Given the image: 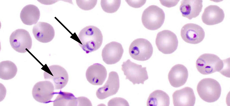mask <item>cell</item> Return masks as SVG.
Instances as JSON below:
<instances>
[{
    "instance_id": "1",
    "label": "cell",
    "mask_w": 230,
    "mask_h": 106,
    "mask_svg": "<svg viewBox=\"0 0 230 106\" xmlns=\"http://www.w3.org/2000/svg\"><path fill=\"white\" fill-rule=\"evenodd\" d=\"M78 37L79 44L86 53L96 51L101 46L103 41V35L97 27L87 26L81 30Z\"/></svg>"
},
{
    "instance_id": "2",
    "label": "cell",
    "mask_w": 230,
    "mask_h": 106,
    "mask_svg": "<svg viewBox=\"0 0 230 106\" xmlns=\"http://www.w3.org/2000/svg\"><path fill=\"white\" fill-rule=\"evenodd\" d=\"M197 90L202 99L208 103L217 101L220 96L221 91L219 82L211 78H206L200 80L198 84Z\"/></svg>"
},
{
    "instance_id": "3",
    "label": "cell",
    "mask_w": 230,
    "mask_h": 106,
    "mask_svg": "<svg viewBox=\"0 0 230 106\" xmlns=\"http://www.w3.org/2000/svg\"><path fill=\"white\" fill-rule=\"evenodd\" d=\"M225 60H222L216 55L205 53L200 56L197 59L196 66L200 73L207 75L216 72L221 73Z\"/></svg>"
},
{
    "instance_id": "4",
    "label": "cell",
    "mask_w": 230,
    "mask_h": 106,
    "mask_svg": "<svg viewBox=\"0 0 230 106\" xmlns=\"http://www.w3.org/2000/svg\"><path fill=\"white\" fill-rule=\"evenodd\" d=\"M165 18V14L162 9L156 5H151L143 11L141 21L145 28L154 30L158 29L162 26Z\"/></svg>"
},
{
    "instance_id": "5",
    "label": "cell",
    "mask_w": 230,
    "mask_h": 106,
    "mask_svg": "<svg viewBox=\"0 0 230 106\" xmlns=\"http://www.w3.org/2000/svg\"><path fill=\"white\" fill-rule=\"evenodd\" d=\"M122 66L126 79L129 80L134 85L143 84L148 79L146 67H142V65L132 62L130 59L123 62Z\"/></svg>"
},
{
    "instance_id": "6",
    "label": "cell",
    "mask_w": 230,
    "mask_h": 106,
    "mask_svg": "<svg viewBox=\"0 0 230 106\" xmlns=\"http://www.w3.org/2000/svg\"><path fill=\"white\" fill-rule=\"evenodd\" d=\"M153 48L151 43L144 38H138L133 41L129 49L131 57L135 60L145 61L151 56Z\"/></svg>"
},
{
    "instance_id": "7",
    "label": "cell",
    "mask_w": 230,
    "mask_h": 106,
    "mask_svg": "<svg viewBox=\"0 0 230 106\" xmlns=\"http://www.w3.org/2000/svg\"><path fill=\"white\" fill-rule=\"evenodd\" d=\"M155 43L158 50L163 54H172L177 49L178 41L176 35L172 31L164 30L157 34Z\"/></svg>"
},
{
    "instance_id": "8",
    "label": "cell",
    "mask_w": 230,
    "mask_h": 106,
    "mask_svg": "<svg viewBox=\"0 0 230 106\" xmlns=\"http://www.w3.org/2000/svg\"><path fill=\"white\" fill-rule=\"evenodd\" d=\"M44 79L53 83L55 89H61L67 84L69 80L68 73L63 67L57 65L48 66L44 73Z\"/></svg>"
},
{
    "instance_id": "9",
    "label": "cell",
    "mask_w": 230,
    "mask_h": 106,
    "mask_svg": "<svg viewBox=\"0 0 230 106\" xmlns=\"http://www.w3.org/2000/svg\"><path fill=\"white\" fill-rule=\"evenodd\" d=\"M12 47L20 53H24L31 48L32 41L28 32L24 29H18L13 31L9 37Z\"/></svg>"
},
{
    "instance_id": "10",
    "label": "cell",
    "mask_w": 230,
    "mask_h": 106,
    "mask_svg": "<svg viewBox=\"0 0 230 106\" xmlns=\"http://www.w3.org/2000/svg\"><path fill=\"white\" fill-rule=\"evenodd\" d=\"M54 88V84L50 81H39L36 83L33 88V97L39 102L48 103L53 97Z\"/></svg>"
},
{
    "instance_id": "11",
    "label": "cell",
    "mask_w": 230,
    "mask_h": 106,
    "mask_svg": "<svg viewBox=\"0 0 230 106\" xmlns=\"http://www.w3.org/2000/svg\"><path fill=\"white\" fill-rule=\"evenodd\" d=\"M180 35L186 42L196 44L203 40L205 33L200 26L195 24L188 23L184 25L182 27Z\"/></svg>"
},
{
    "instance_id": "12",
    "label": "cell",
    "mask_w": 230,
    "mask_h": 106,
    "mask_svg": "<svg viewBox=\"0 0 230 106\" xmlns=\"http://www.w3.org/2000/svg\"><path fill=\"white\" fill-rule=\"evenodd\" d=\"M120 87L118 75L115 71L109 73L108 78L104 85L99 88L96 91V95L99 99H103L115 94Z\"/></svg>"
},
{
    "instance_id": "13",
    "label": "cell",
    "mask_w": 230,
    "mask_h": 106,
    "mask_svg": "<svg viewBox=\"0 0 230 106\" xmlns=\"http://www.w3.org/2000/svg\"><path fill=\"white\" fill-rule=\"evenodd\" d=\"M124 52L122 44L118 42H111L105 45L102 52L103 61L106 64H114L120 61Z\"/></svg>"
},
{
    "instance_id": "14",
    "label": "cell",
    "mask_w": 230,
    "mask_h": 106,
    "mask_svg": "<svg viewBox=\"0 0 230 106\" xmlns=\"http://www.w3.org/2000/svg\"><path fill=\"white\" fill-rule=\"evenodd\" d=\"M172 100L174 106H193L196 97L192 89L186 87L175 91L172 94Z\"/></svg>"
},
{
    "instance_id": "15",
    "label": "cell",
    "mask_w": 230,
    "mask_h": 106,
    "mask_svg": "<svg viewBox=\"0 0 230 106\" xmlns=\"http://www.w3.org/2000/svg\"><path fill=\"white\" fill-rule=\"evenodd\" d=\"M107 76L106 68L100 63H96L89 66L86 73L87 80L94 85H101L105 81Z\"/></svg>"
},
{
    "instance_id": "16",
    "label": "cell",
    "mask_w": 230,
    "mask_h": 106,
    "mask_svg": "<svg viewBox=\"0 0 230 106\" xmlns=\"http://www.w3.org/2000/svg\"><path fill=\"white\" fill-rule=\"evenodd\" d=\"M188 77L187 68L182 64H177L172 67L168 74V79L170 84L175 88L184 85Z\"/></svg>"
},
{
    "instance_id": "17",
    "label": "cell",
    "mask_w": 230,
    "mask_h": 106,
    "mask_svg": "<svg viewBox=\"0 0 230 106\" xmlns=\"http://www.w3.org/2000/svg\"><path fill=\"white\" fill-rule=\"evenodd\" d=\"M32 33L35 38L42 43L51 41L55 36V31L52 26L44 22H39L34 25L32 29Z\"/></svg>"
},
{
    "instance_id": "18",
    "label": "cell",
    "mask_w": 230,
    "mask_h": 106,
    "mask_svg": "<svg viewBox=\"0 0 230 106\" xmlns=\"http://www.w3.org/2000/svg\"><path fill=\"white\" fill-rule=\"evenodd\" d=\"M224 17L222 9L216 5H210L205 9L202 19L203 22L206 25H213L222 22Z\"/></svg>"
},
{
    "instance_id": "19",
    "label": "cell",
    "mask_w": 230,
    "mask_h": 106,
    "mask_svg": "<svg viewBox=\"0 0 230 106\" xmlns=\"http://www.w3.org/2000/svg\"><path fill=\"white\" fill-rule=\"evenodd\" d=\"M179 9L182 16L190 20L198 16L202 11V0H183Z\"/></svg>"
},
{
    "instance_id": "20",
    "label": "cell",
    "mask_w": 230,
    "mask_h": 106,
    "mask_svg": "<svg viewBox=\"0 0 230 106\" xmlns=\"http://www.w3.org/2000/svg\"><path fill=\"white\" fill-rule=\"evenodd\" d=\"M40 11L38 7L33 5L25 6L21 10L20 17L25 24L30 26L35 24L39 20Z\"/></svg>"
},
{
    "instance_id": "21",
    "label": "cell",
    "mask_w": 230,
    "mask_h": 106,
    "mask_svg": "<svg viewBox=\"0 0 230 106\" xmlns=\"http://www.w3.org/2000/svg\"><path fill=\"white\" fill-rule=\"evenodd\" d=\"M170 98L165 92L156 90L151 93L147 102V106H169Z\"/></svg>"
},
{
    "instance_id": "22",
    "label": "cell",
    "mask_w": 230,
    "mask_h": 106,
    "mask_svg": "<svg viewBox=\"0 0 230 106\" xmlns=\"http://www.w3.org/2000/svg\"><path fill=\"white\" fill-rule=\"evenodd\" d=\"M54 106H77V98L71 93L60 91L53 101Z\"/></svg>"
},
{
    "instance_id": "23",
    "label": "cell",
    "mask_w": 230,
    "mask_h": 106,
    "mask_svg": "<svg viewBox=\"0 0 230 106\" xmlns=\"http://www.w3.org/2000/svg\"><path fill=\"white\" fill-rule=\"evenodd\" d=\"M17 68L13 62L6 60L0 63V78L9 80L13 78L17 74Z\"/></svg>"
},
{
    "instance_id": "24",
    "label": "cell",
    "mask_w": 230,
    "mask_h": 106,
    "mask_svg": "<svg viewBox=\"0 0 230 106\" xmlns=\"http://www.w3.org/2000/svg\"><path fill=\"white\" fill-rule=\"evenodd\" d=\"M121 1L119 0H101L100 4L103 10L108 13H114L117 11L120 6Z\"/></svg>"
},
{
    "instance_id": "25",
    "label": "cell",
    "mask_w": 230,
    "mask_h": 106,
    "mask_svg": "<svg viewBox=\"0 0 230 106\" xmlns=\"http://www.w3.org/2000/svg\"><path fill=\"white\" fill-rule=\"evenodd\" d=\"M97 1V0H77L76 2L80 8L84 10H87L93 9L96 5Z\"/></svg>"
},
{
    "instance_id": "26",
    "label": "cell",
    "mask_w": 230,
    "mask_h": 106,
    "mask_svg": "<svg viewBox=\"0 0 230 106\" xmlns=\"http://www.w3.org/2000/svg\"><path fill=\"white\" fill-rule=\"evenodd\" d=\"M108 106H129L128 102L125 99L121 97H116L110 99L108 103Z\"/></svg>"
},
{
    "instance_id": "27",
    "label": "cell",
    "mask_w": 230,
    "mask_h": 106,
    "mask_svg": "<svg viewBox=\"0 0 230 106\" xmlns=\"http://www.w3.org/2000/svg\"><path fill=\"white\" fill-rule=\"evenodd\" d=\"M126 1L130 6L135 8H138L142 7L146 2V0H126Z\"/></svg>"
},
{
    "instance_id": "28",
    "label": "cell",
    "mask_w": 230,
    "mask_h": 106,
    "mask_svg": "<svg viewBox=\"0 0 230 106\" xmlns=\"http://www.w3.org/2000/svg\"><path fill=\"white\" fill-rule=\"evenodd\" d=\"M77 98L78 106H92L91 101L87 98L81 96Z\"/></svg>"
},
{
    "instance_id": "29",
    "label": "cell",
    "mask_w": 230,
    "mask_h": 106,
    "mask_svg": "<svg viewBox=\"0 0 230 106\" xmlns=\"http://www.w3.org/2000/svg\"><path fill=\"white\" fill-rule=\"evenodd\" d=\"M160 1L162 5L163 6L167 7H170L176 6L179 1L160 0Z\"/></svg>"
}]
</instances>
